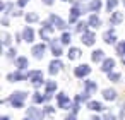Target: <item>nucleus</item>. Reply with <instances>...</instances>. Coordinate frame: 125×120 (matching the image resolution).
Masks as SVG:
<instances>
[{
  "label": "nucleus",
  "instance_id": "1",
  "mask_svg": "<svg viewBox=\"0 0 125 120\" xmlns=\"http://www.w3.org/2000/svg\"><path fill=\"white\" fill-rule=\"evenodd\" d=\"M53 31H55V26H53L50 21H48V22H43V24H41V31H40V36H41V40L48 41Z\"/></svg>",
  "mask_w": 125,
  "mask_h": 120
},
{
  "label": "nucleus",
  "instance_id": "2",
  "mask_svg": "<svg viewBox=\"0 0 125 120\" xmlns=\"http://www.w3.org/2000/svg\"><path fill=\"white\" fill-rule=\"evenodd\" d=\"M24 98H26V93H22V91H16V93L10 96V103H12V106H14V108H22V105H24Z\"/></svg>",
  "mask_w": 125,
  "mask_h": 120
},
{
  "label": "nucleus",
  "instance_id": "3",
  "mask_svg": "<svg viewBox=\"0 0 125 120\" xmlns=\"http://www.w3.org/2000/svg\"><path fill=\"white\" fill-rule=\"evenodd\" d=\"M28 77L31 79V84L33 86H41L43 84V72L41 70H33V72H28Z\"/></svg>",
  "mask_w": 125,
  "mask_h": 120
},
{
  "label": "nucleus",
  "instance_id": "4",
  "mask_svg": "<svg viewBox=\"0 0 125 120\" xmlns=\"http://www.w3.org/2000/svg\"><path fill=\"white\" fill-rule=\"evenodd\" d=\"M28 117L31 120H43V111L36 106H29L28 108Z\"/></svg>",
  "mask_w": 125,
  "mask_h": 120
},
{
  "label": "nucleus",
  "instance_id": "5",
  "mask_svg": "<svg viewBox=\"0 0 125 120\" xmlns=\"http://www.w3.org/2000/svg\"><path fill=\"white\" fill-rule=\"evenodd\" d=\"M82 11H84V7H82L81 4H74V7H72V11H70V17H69V21L74 22V21L82 14Z\"/></svg>",
  "mask_w": 125,
  "mask_h": 120
},
{
  "label": "nucleus",
  "instance_id": "6",
  "mask_svg": "<svg viewBox=\"0 0 125 120\" xmlns=\"http://www.w3.org/2000/svg\"><path fill=\"white\" fill-rule=\"evenodd\" d=\"M57 99H58V106H60V108H63V110L72 108V103H70V99L65 96V93H60V94L57 96Z\"/></svg>",
  "mask_w": 125,
  "mask_h": 120
},
{
  "label": "nucleus",
  "instance_id": "7",
  "mask_svg": "<svg viewBox=\"0 0 125 120\" xmlns=\"http://www.w3.org/2000/svg\"><path fill=\"white\" fill-rule=\"evenodd\" d=\"M50 22H52L55 28H58V29H65V28H67V22H65L63 19H60L58 16H55V14L50 16Z\"/></svg>",
  "mask_w": 125,
  "mask_h": 120
},
{
  "label": "nucleus",
  "instance_id": "8",
  "mask_svg": "<svg viewBox=\"0 0 125 120\" xmlns=\"http://www.w3.org/2000/svg\"><path fill=\"white\" fill-rule=\"evenodd\" d=\"M89 72H91V67H89V65H86V64H82V65L75 67V70H74V74H75L77 77H86Z\"/></svg>",
  "mask_w": 125,
  "mask_h": 120
},
{
  "label": "nucleus",
  "instance_id": "9",
  "mask_svg": "<svg viewBox=\"0 0 125 120\" xmlns=\"http://www.w3.org/2000/svg\"><path fill=\"white\" fill-rule=\"evenodd\" d=\"M45 50H46V46H45L43 43H40V45H34V46H33V55H34V58H43V55H45Z\"/></svg>",
  "mask_w": 125,
  "mask_h": 120
},
{
  "label": "nucleus",
  "instance_id": "10",
  "mask_svg": "<svg viewBox=\"0 0 125 120\" xmlns=\"http://www.w3.org/2000/svg\"><path fill=\"white\" fill-rule=\"evenodd\" d=\"M115 67V60L113 58H104L103 60V65H101V70L103 72H111Z\"/></svg>",
  "mask_w": 125,
  "mask_h": 120
},
{
  "label": "nucleus",
  "instance_id": "11",
  "mask_svg": "<svg viewBox=\"0 0 125 120\" xmlns=\"http://www.w3.org/2000/svg\"><path fill=\"white\" fill-rule=\"evenodd\" d=\"M94 41H96V36L93 33H82V43L84 45L91 46V45H94Z\"/></svg>",
  "mask_w": 125,
  "mask_h": 120
},
{
  "label": "nucleus",
  "instance_id": "12",
  "mask_svg": "<svg viewBox=\"0 0 125 120\" xmlns=\"http://www.w3.org/2000/svg\"><path fill=\"white\" fill-rule=\"evenodd\" d=\"M22 40H24V41H28V43H31V41L34 40V31H33L29 26L22 31Z\"/></svg>",
  "mask_w": 125,
  "mask_h": 120
},
{
  "label": "nucleus",
  "instance_id": "13",
  "mask_svg": "<svg viewBox=\"0 0 125 120\" xmlns=\"http://www.w3.org/2000/svg\"><path fill=\"white\" fill-rule=\"evenodd\" d=\"M116 41V36H115V31L113 29H110V31H106L104 33V43H108V45H113Z\"/></svg>",
  "mask_w": 125,
  "mask_h": 120
},
{
  "label": "nucleus",
  "instance_id": "14",
  "mask_svg": "<svg viewBox=\"0 0 125 120\" xmlns=\"http://www.w3.org/2000/svg\"><path fill=\"white\" fill-rule=\"evenodd\" d=\"M24 79H28V74H22V72H12V74H9V81H24Z\"/></svg>",
  "mask_w": 125,
  "mask_h": 120
},
{
  "label": "nucleus",
  "instance_id": "15",
  "mask_svg": "<svg viewBox=\"0 0 125 120\" xmlns=\"http://www.w3.org/2000/svg\"><path fill=\"white\" fill-rule=\"evenodd\" d=\"M16 67H17L19 70H24V69L28 67V58H26V57H17V58H16Z\"/></svg>",
  "mask_w": 125,
  "mask_h": 120
},
{
  "label": "nucleus",
  "instance_id": "16",
  "mask_svg": "<svg viewBox=\"0 0 125 120\" xmlns=\"http://www.w3.org/2000/svg\"><path fill=\"white\" fill-rule=\"evenodd\" d=\"M103 98L108 99V101H113V99L116 98V91H115V89H104V91H103Z\"/></svg>",
  "mask_w": 125,
  "mask_h": 120
},
{
  "label": "nucleus",
  "instance_id": "17",
  "mask_svg": "<svg viewBox=\"0 0 125 120\" xmlns=\"http://www.w3.org/2000/svg\"><path fill=\"white\" fill-rule=\"evenodd\" d=\"M91 58H93V62H101V60H104V53H103V50H94L93 55H91Z\"/></svg>",
  "mask_w": 125,
  "mask_h": 120
},
{
  "label": "nucleus",
  "instance_id": "18",
  "mask_svg": "<svg viewBox=\"0 0 125 120\" xmlns=\"http://www.w3.org/2000/svg\"><path fill=\"white\" fill-rule=\"evenodd\" d=\"M60 69H62V62L60 60H53L50 64V74H57Z\"/></svg>",
  "mask_w": 125,
  "mask_h": 120
},
{
  "label": "nucleus",
  "instance_id": "19",
  "mask_svg": "<svg viewBox=\"0 0 125 120\" xmlns=\"http://www.w3.org/2000/svg\"><path fill=\"white\" fill-rule=\"evenodd\" d=\"M87 108L93 110V111H101V110H103V105H101L99 101H89V103H87Z\"/></svg>",
  "mask_w": 125,
  "mask_h": 120
},
{
  "label": "nucleus",
  "instance_id": "20",
  "mask_svg": "<svg viewBox=\"0 0 125 120\" xmlns=\"http://www.w3.org/2000/svg\"><path fill=\"white\" fill-rule=\"evenodd\" d=\"M52 52H53V57H60L62 55V48H60V45L55 40L52 41Z\"/></svg>",
  "mask_w": 125,
  "mask_h": 120
},
{
  "label": "nucleus",
  "instance_id": "21",
  "mask_svg": "<svg viewBox=\"0 0 125 120\" xmlns=\"http://www.w3.org/2000/svg\"><path fill=\"white\" fill-rule=\"evenodd\" d=\"M99 9H101V0H91L89 11H91V12H98Z\"/></svg>",
  "mask_w": 125,
  "mask_h": 120
},
{
  "label": "nucleus",
  "instance_id": "22",
  "mask_svg": "<svg viewBox=\"0 0 125 120\" xmlns=\"http://www.w3.org/2000/svg\"><path fill=\"white\" fill-rule=\"evenodd\" d=\"M122 19H123L122 12H113V16L110 17V22L111 24H118V22H122Z\"/></svg>",
  "mask_w": 125,
  "mask_h": 120
},
{
  "label": "nucleus",
  "instance_id": "23",
  "mask_svg": "<svg viewBox=\"0 0 125 120\" xmlns=\"http://www.w3.org/2000/svg\"><path fill=\"white\" fill-rule=\"evenodd\" d=\"M87 22H89V26H91V28H98V26L101 24L99 17H98V16H94V14H93V16L89 17V21H87Z\"/></svg>",
  "mask_w": 125,
  "mask_h": 120
},
{
  "label": "nucleus",
  "instance_id": "24",
  "mask_svg": "<svg viewBox=\"0 0 125 120\" xmlns=\"http://www.w3.org/2000/svg\"><path fill=\"white\" fill-rule=\"evenodd\" d=\"M84 87H86V91L87 93H93V91H96V82H93V81H84Z\"/></svg>",
  "mask_w": 125,
  "mask_h": 120
},
{
  "label": "nucleus",
  "instance_id": "25",
  "mask_svg": "<svg viewBox=\"0 0 125 120\" xmlns=\"http://www.w3.org/2000/svg\"><path fill=\"white\" fill-rule=\"evenodd\" d=\"M67 55H69V58H70V60H75V58L81 55V50H79V48H70Z\"/></svg>",
  "mask_w": 125,
  "mask_h": 120
},
{
  "label": "nucleus",
  "instance_id": "26",
  "mask_svg": "<svg viewBox=\"0 0 125 120\" xmlns=\"http://www.w3.org/2000/svg\"><path fill=\"white\" fill-rule=\"evenodd\" d=\"M33 101H34V103H43V101H46V94L34 93V96H33Z\"/></svg>",
  "mask_w": 125,
  "mask_h": 120
},
{
  "label": "nucleus",
  "instance_id": "27",
  "mask_svg": "<svg viewBox=\"0 0 125 120\" xmlns=\"http://www.w3.org/2000/svg\"><path fill=\"white\" fill-rule=\"evenodd\" d=\"M87 26H89V22L81 21V22H77V31L79 33H87Z\"/></svg>",
  "mask_w": 125,
  "mask_h": 120
},
{
  "label": "nucleus",
  "instance_id": "28",
  "mask_svg": "<svg viewBox=\"0 0 125 120\" xmlns=\"http://www.w3.org/2000/svg\"><path fill=\"white\" fill-rule=\"evenodd\" d=\"M57 89V82L55 81H48L46 82V93H53Z\"/></svg>",
  "mask_w": 125,
  "mask_h": 120
},
{
  "label": "nucleus",
  "instance_id": "29",
  "mask_svg": "<svg viewBox=\"0 0 125 120\" xmlns=\"http://www.w3.org/2000/svg\"><path fill=\"white\" fill-rule=\"evenodd\" d=\"M116 5H118V0H106V9H108V12L113 11Z\"/></svg>",
  "mask_w": 125,
  "mask_h": 120
},
{
  "label": "nucleus",
  "instance_id": "30",
  "mask_svg": "<svg viewBox=\"0 0 125 120\" xmlns=\"http://www.w3.org/2000/svg\"><path fill=\"white\" fill-rule=\"evenodd\" d=\"M116 53H118L120 57H123V55H125V41H122V43H118V45H116Z\"/></svg>",
  "mask_w": 125,
  "mask_h": 120
},
{
  "label": "nucleus",
  "instance_id": "31",
  "mask_svg": "<svg viewBox=\"0 0 125 120\" xmlns=\"http://www.w3.org/2000/svg\"><path fill=\"white\" fill-rule=\"evenodd\" d=\"M87 98H89V93H87V91H84L82 94H79V96L75 98V101H77V103H82V101H87Z\"/></svg>",
  "mask_w": 125,
  "mask_h": 120
},
{
  "label": "nucleus",
  "instance_id": "32",
  "mask_svg": "<svg viewBox=\"0 0 125 120\" xmlns=\"http://www.w3.org/2000/svg\"><path fill=\"white\" fill-rule=\"evenodd\" d=\"M2 45H4V46H9V45H10V36H9L7 33L2 34Z\"/></svg>",
  "mask_w": 125,
  "mask_h": 120
},
{
  "label": "nucleus",
  "instance_id": "33",
  "mask_svg": "<svg viewBox=\"0 0 125 120\" xmlns=\"http://www.w3.org/2000/svg\"><path fill=\"white\" fill-rule=\"evenodd\" d=\"M70 40H72V38H70V33H63V34H62V43H63V45H69Z\"/></svg>",
  "mask_w": 125,
  "mask_h": 120
},
{
  "label": "nucleus",
  "instance_id": "34",
  "mask_svg": "<svg viewBox=\"0 0 125 120\" xmlns=\"http://www.w3.org/2000/svg\"><path fill=\"white\" fill-rule=\"evenodd\" d=\"M26 21L28 22H36L38 21V14H28L26 16Z\"/></svg>",
  "mask_w": 125,
  "mask_h": 120
},
{
  "label": "nucleus",
  "instance_id": "35",
  "mask_svg": "<svg viewBox=\"0 0 125 120\" xmlns=\"http://www.w3.org/2000/svg\"><path fill=\"white\" fill-rule=\"evenodd\" d=\"M108 77H110V81L116 82V81L120 79V74H116V72H108Z\"/></svg>",
  "mask_w": 125,
  "mask_h": 120
},
{
  "label": "nucleus",
  "instance_id": "36",
  "mask_svg": "<svg viewBox=\"0 0 125 120\" xmlns=\"http://www.w3.org/2000/svg\"><path fill=\"white\" fill-rule=\"evenodd\" d=\"M7 57H9V58H14V57H16V50H14V48H10V50L7 52Z\"/></svg>",
  "mask_w": 125,
  "mask_h": 120
},
{
  "label": "nucleus",
  "instance_id": "37",
  "mask_svg": "<svg viewBox=\"0 0 125 120\" xmlns=\"http://www.w3.org/2000/svg\"><path fill=\"white\" fill-rule=\"evenodd\" d=\"M104 120H116V118H115L113 113H106V115H104Z\"/></svg>",
  "mask_w": 125,
  "mask_h": 120
},
{
  "label": "nucleus",
  "instance_id": "38",
  "mask_svg": "<svg viewBox=\"0 0 125 120\" xmlns=\"http://www.w3.org/2000/svg\"><path fill=\"white\" fill-rule=\"evenodd\" d=\"M72 111H74V113H77V111H79V103H77V101L72 105Z\"/></svg>",
  "mask_w": 125,
  "mask_h": 120
},
{
  "label": "nucleus",
  "instance_id": "39",
  "mask_svg": "<svg viewBox=\"0 0 125 120\" xmlns=\"http://www.w3.org/2000/svg\"><path fill=\"white\" fill-rule=\"evenodd\" d=\"M28 2H29V0H19V2H17V4H19V7H24V5H26Z\"/></svg>",
  "mask_w": 125,
  "mask_h": 120
},
{
  "label": "nucleus",
  "instance_id": "40",
  "mask_svg": "<svg viewBox=\"0 0 125 120\" xmlns=\"http://www.w3.org/2000/svg\"><path fill=\"white\" fill-rule=\"evenodd\" d=\"M65 120H75V113H74V111H72V113H70V115H69V117H67V118H65Z\"/></svg>",
  "mask_w": 125,
  "mask_h": 120
},
{
  "label": "nucleus",
  "instance_id": "41",
  "mask_svg": "<svg viewBox=\"0 0 125 120\" xmlns=\"http://www.w3.org/2000/svg\"><path fill=\"white\" fill-rule=\"evenodd\" d=\"M45 111H46V113H50V115H52V113H53V108H52V106H46V108H45Z\"/></svg>",
  "mask_w": 125,
  "mask_h": 120
},
{
  "label": "nucleus",
  "instance_id": "42",
  "mask_svg": "<svg viewBox=\"0 0 125 120\" xmlns=\"http://www.w3.org/2000/svg\"><path fill=\"white\" fill-rule=\"evenodd\" d=\"M43 2H45V4H46V5H52V4H53V2H55V0H43Z\"/></svg>",
  "mask_w": 125,
  "mask_h": 120
},
{
  "label": "nucleus",
  "instance_id": "43",
  "mask_svg": "<svg viewBox=\"0 0 125 120\" xmlns=\"http://www.w3.org/2000/svg\"><path fill=\"white\" fill-rule=\"evenodd\" d=\"M122 64H123V65H125V55H123V57H122Z\"/></svg>",
  "mask_w": 125,
  "mask_h": 120
},
{
  "label": "nucleus",
  "instance_id": "44",
  "mask_svg": "<svg viewBox=\"0 0 125 120\" xmlns=\"http://www.w3.org/2000/svg\"><path fill=\"white\" fill-rule=\"evenodd\" d=\"M93 120H101V118L99 117H93Z\"/></svg>",
  "mask_w": 125,
  "mask_h": 120
},
{
  "label": "nucleus",
  "instance_id": "45",
  "mask_svg": "<svg viewBox=\"0 0 125 120\" xmlns=\"http://www.w3.org/2000/svg\"><path fill=\"white\" fill-rule=\"evenodd\" d=\"M2 120H9V118H7V117H2Z\"/></svg>",
  "mask_w": 125,
  "mask_h": 120
},
{
  "label": "nucleus",
  "instance_id": "46",
  "mask_svg": "<svg viewBox=\"0 0 125 120\" xmlns=\"http://www.w3.org/2000/svg\"><path fill=\"white\" fill-rule=\"evenodd\" d=\"M24 120H31V118H29V117H28V118H24Z\"/></svg>",
  "mask_w": 125,
  "mask_h": 120
},
{
  "label": "nucleus",
  "instance_id": "47",
  "mask_svg": "<svg viewBox=\"0 0 125 120\" xmlns=\"http://www.w3.org/2000/svg\"><path fill=\"white\" fill-rule=\"evenodd\" d=\"M123 5H125V0H123Z\"/></svg>",
  "mask_w": 125,
  "mask_h": 120
},
{
  "label": "nucleus",
  "instance_id": "48",
  "mask_svg": "<svg viewBox=\"0 0 125 120\" xmlns=\"http://www.w3.org/2000/svg\"><path fill=\"white\" fill-rule=\"evenodd\" d=\"M63 2H67V0H63Z\"/></svg>",
  "mask_w": 125,
  "mask_h": 120
}]
</instances>
